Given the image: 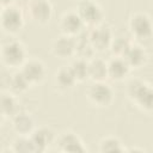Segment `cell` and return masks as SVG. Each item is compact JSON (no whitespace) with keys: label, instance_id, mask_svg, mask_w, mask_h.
Segmentation results:
<instances>
[{"label":"cell","instance_id":"cell-1","mask_svg":"<svg viewBox=\"0 0 153 153\" xmlns=\"http://www.w3.org/2000/svg\"><path fill=\"white\" fill-rule=\"evenodd\" d=\"M126 93L131 103L141 111L153 112V86L141 79H130L126 86Z\"/></svg>","mask_w":153,"mask_h":153},{"label":"cell","instance_id":"cell-2","mask_svg":"<svg viewBox=\"0 0 153 153\" xmlns=\"http://www.w3.org/2000/svg\"><path fill=\"white\" fill-rule=\"evenodd\" d=\"M1 61L2 63L13 69H19L27 60V54L24 44L18 39H8L1 45Z\"/></svg>","mask_w":153,"mask_h":153},{"label":"cell","instance_id":"cell-3","mask_svg":"<svg viewBox=\"0 0 153 153\" xmlns=\"http://www.w3.org/2000/svg\"><path fill=\"white\" fill-rule=\"evenodd\" d=\"M128 29L139 43H146L153 38V19L145 12L133 13L128 20Z\"/></svg>","mask_w":153,"mask_h":153},{"label":"cell","instance_id":"cell-4","mask_svg":"<svg viewBox=\"0 0 153 153\" xmlns=\"http://www.w3.org/2000/svg\"><path fill=\"white\" fill-rule=\"evenodd\" d=\"M88 102L97 108H106L114 102V90L105 81H92L86 90Z\"/></svg>","mask_w":153,"mask_h":153},{"label":"cell","instance_id":"cell-5","mask_svg":"<svg viewBox=\"0 0 153 153\" xmlns=\"http://www.w3.org/2000/svg\"><path fill=\"white\" fill-rule=\"evenodd\" d=\"M0 25L4 32L8 35L18 33L24 26V16L22 10L17 7L14 4L1 7Z\"/></svg>","mask_w":153,"mask_h":153},{"label":"cell","instance_id":"cell-6","mask_svg":"<svg viewBox=\"0 0 153 153\" xmlns=\"http://www.w3.org/2000/svg\"><path fill=\"white\" fill-rule=\"evenodd\" d=\"M75 10L86 26L93 27L103 23L104 11L96 0H79Z\"/></svg>","mask_w":153,"mask_h":153},{"label":"cell","instance_id":"cell-7","mask_svg":"<svg viewBox=\"0 0 153 153\" xmlns=\"http://www.w3.org/2000/svg\"><path fill=\"white\" fill-rule=\"evenodd\" d=\"M112 38L114 33L111 27L104 23L91 27L88 31V39L96 51H105L106 49H110Z\"/></svg>","mask_w":153,"mask_h":153},{"label":"cell","instance_id":"cell-8","mask_svg":"<svg viewBox=\"0 0 153 153\" xmlns=\"http://www.w3.org/2000/svg\"><path fill=\"white\" fill-rule=\"evenodd\" d=\"M85 23L82 22L81 17L76 12V10H68L66 11L59 20V27L61 33L76 37L80 35L85 29Z\"/></svg>","mask_w":153,"mask_h":153},{"label":"cell","instance_id":"cell-9","mask_svg":"<svg viewBox=\"0 0 153 153\" xmlns=\"http://www.w3.org/2000/svg\"><path fill=\"white\" fill-rule=\"evenodd\" d=\"M27 14L33 23L44 25L53 17V5L49 0H30L27 2Z\"/></svg>","mask_w":153,"mask_h":153},{"label":"cell","instance_id":"cell-10","mask_svg":"<svg viewBox=\"0 0 153 153\" xmlns=\"http://www.w3.org/2000/svg\"><path fill=\"white\" fill-rule=\"evenodd\" d=\"M56 149L63 153H84L87 151L81 137L73 131H63L57 135Z\"/></svg>","mask_w":153,"mask_h":153},{"label":"cell","instance_id":"cell-11","mask_svg":"<svg viewBox=\"0 0 153 153\" xmlns=\"http://www.w3.org/2000/svg\"><path fill=\"white\" fill-rule=\"evenodd\" d=\"M75 45H76L75 37L61 33L51 41L50 49L54 56L66 60L75 56Z\"/></svg>","mask_w":153,"mask_h":153},{"label":"cell","instance_id":"cell-12","mask_svg":"<svg viewBox=\"0 0 153 153\" xmlns=\"http://www.w3.org/2000/svg\"><path fill=\"white\" fill-rule=\"evenodd\" d=\"M20 71L24 73L31 85L42 82L47 75L45 65L39 59H27L20 67Z\"/></svg>","mask_w":153,"mask_h":153},{"label":"cell","instance_id":"cell-13","mask_svg":"<svg viewBox=\"0 0 153 153\" xmlns=\"http://www.w3.org/2000/svg\"><path fill=\"white\" fill-rule=\"evenodd\" d=\"M30 137L35 146L36 153L45 152L51 143H55L56 140L55 133L49 127H36V129L31 133Z\"/></svg>","mask_w":153,"mask_h":153},{"label":"cell","instance_id":"cell-14","mask_svg":"<svg viewBox=\"0 0 153 153\" xmlns=\"http://www.w3.org/2000/svg\"><path fill=\"white\" fill-rule=\"evenodd\" d=\"M131 67L122 56H114L108 61V78L114 81H123L130 74Z\"/></svg>","mask_w":153,"mask_h":153},{"label":"cell","instance_id":"cell-15","mask_svg":"<svg viewBox=\"0 0 153 153\" xmlns=\"http://www.w3.org/2000/svg\"><path fill=\"white\" fill-rule=\"evenodd\" d=\"M12 129L17 135L30 136L31 133L36 129V123L33 117L25 111H19L11 118Z\"/></svg>","mask_w":153,"mask_h":153},{"label":"cell","instance_id":"cell-16","mask_svg":"<svg viewBox=\"0 0 153 153\" xmlns=\"http://www.w3.org/2000/svg\"><path fill=\"white\" fill-rule=\"evenodd\" d=\"M53 82L57 90L67 91V90H71L72 87H74V85L78 81H76L69 66H61L59 69L55 71Z\"/></svg>","mask_w":153,"mask_h":153},{"label":"cell","instance_id":"cell-17","mask_svg":"<svg viewBox=\"0 0 153 153\" xmlns=\"http://www.w3.org/2000/svg\"><path fill=\"white\" fill-rule=\"evenodd\" d=\"M123 57L131 68H140L148 60L146 49L137 43H131V45L129 47V49L127 50Z\"/></svg>","mask_w":153,"mask_h":153},{"label":"cell","instance_id":"cell-18","mask_svg":"<svg viewBox=\"0 0 153 153\" xmlns=\"http://www.w3.org/2000/svg\"><path fill=\"white\" fill-rule=\"evenodd\" d=\"M20 111L19 102L14 93L12 92H2L0 98V112L4 118H12Z\"/></svg>","mask_w":153,"mask_h":153},{"label":"cell","instance_id":"cell-19","mask_svg":"<svg viewBox=\"0 0 153 153\" xmlns=\"http://www.w3.org/2000/svg\"><path fill=\"white\" fill-rule=\"evenodd\" d=\"M88 79L92 81H105L108 78V61L100 57L88 60Z\"/></svg>","mask_w":153,"mask_h":153},{"label":"cell","instance_id":"cell-20","mask_svg":"<svg viewBox=\"0 0 153 153\" xmlns=\"http://www.w3.org/2000/svg\"><path fill=\"white\" fill-rule=\"evenodd\" d=\"M76 41V45H75V56L76 57H81L85 60H91L92 57H94L96 54V49L93 48V45L91 44L90 39H88V32H81L80 35H78L75 37Z\"/></svg>","mask_w":153,"mask_h":153},{"label":"cell","instance_id":"cell-21","mask_svg":"<svg viewBox=\"0 0 153 153\" xmlns=\"http://www.w3.org/2000/svg\"><path fill=\"white\" fill-rule=\"evenodd\" d=\"M30 86H31V82L27 80V78L24 75V73L20 71V68L14 69V72L8 78L10 92H12L14 94H19V93L27 91Z\"/></svg>","mask_w":153,"mask_h":153},{"label":"cell","instance_id":"cell-22","mask_svg":"<svg viewBox=\"0 0 153 153\" xmlns=\"http://www.w3.org/2000/svg\"><path fill=\"white\" fill-rule=\"evenodd\" d=\"M98 148L99 152L102 153H114V152H126L127 148L124 147V145L122 143V141L112 135H108L104 136L99 140L98 142Z\"/></svg>","mask_w":153,"mask_h":153},{"label":"cell","instance_id":"cell-23","mask_svg":"<svg viewBox=\"0 0 153 153\" xmlns=\"http://www.w3.org/2000/svg\"><path fill=\"white\" fill-rule=\"evenodd\" d=\"M68 66L71 67L78 82H81L88 79V61L87 60L74 56V59L71 61Z\"/></svg>","mask_w":153,"mask_h":153},{"label":"cell","instance_id":"cell-24","mask_svg":"<svg viewBox=\"0 0 153 153\" xmlns=\"http://www.w3.org/2000/svg\"><path fill=\"white\" fill-rule=\"evenodd\" d=\"M10 151L12 153H36L31 137L24 135H17L11 145Z\"/></svg>","mask_w":153,"mask_h":153},{"label":"cell","instance_id":"cell-25","mask_svg":"<svg viewBox=\"0 0 153 153\" xmlns=\"http://www.w3.org/2000/svg\"><path fill=\"white\" fill-rule=\"evenodd\" d=\"M131 41L128 37L124 36H114L111 45H110V51L112 53L114 56H124L129 47L131 45Z\"/></svg>","mask_w":153,"mask_h":153},{"label":"cell","instance_id":"cell-26","mask_svg":"<svg viewBox=\"0 0 153 153\" xmlns=\"http://www.w3.org/2000/svg\"><path fill=\"white\" fill-rule=\"evenodd\" d=\"M0 4H1V7H5L8 5H13L14 0H0Z\"/></svg>","mask_w":153,"mask_h":153}]
</instances>
